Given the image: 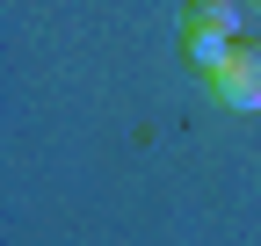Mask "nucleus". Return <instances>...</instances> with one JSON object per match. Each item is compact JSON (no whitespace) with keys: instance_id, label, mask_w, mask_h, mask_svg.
Masks as SVG:
<instances>
[{"instance_id":"f03ea898","label":"nucleus","mask_w":261,"mask_h":246,"mask_svg":"<svg viewBox=\"0 0 261 246\" xmlns=\"http://www.w3.org/2000/svg\"><path fill=\"white\" fill-rule=\"evenodd\" d=\"M181 29H211V37H247V8L240 0H189Z\"/></svg>"},{"instance_id":"f257e3e1","label":"nucleus","mask_w":261,"mask_h":246,"mask_svg":"<svg viewBox=\"0 0 261 246\" xmlns=\"http://www.w3.org/2000/svg\"><path fill=\"white\" fill-rule=\"evenodd\" d=\"M196 80H203L232 116H254V109H261V44H254V37H232L225 58H218L211 73H196Z\"/></svg>"}]
</instances>
